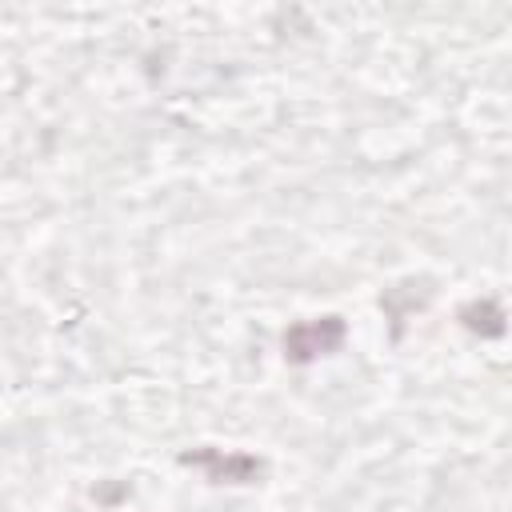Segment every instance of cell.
<instances>
[{
	"label": "cell",
	"instance_id": "2",
	"mask_svg": "<svg viewBox=\"0 0 512 512\" xmlns=\"http://www.w3.org/2000/svg\"><path fill=\"white\" fill-rule=\"evenodd\" d=\"M180 464L188 468H204L212 484H252L264 476V464L248 452H220V448H196V452H184Z\"/></svg>",
	"mask_w": 512,
	"mask_h": 512
},
{
	"label": "cell",
	"instance_id": "3",
	"mask_svg": "<svg viewBox=\"0 0 512 512\" xmlns=\"http://www.w3.org/2000/svg\"><path fill=\"white\" fill-rule=\"evenodd\" d=\"M460 320L476 336H504V312L496 300H472L460 308Z\"/></svg>",
	"mask_w": 512,
	"mask_h": 512
},
{
	"label": "cell",
	"instance_id": "1",
	"mask_svg": "<svg viewBox=\"0 0 512 512\" xmlns=\"http://www.w3.org/2000/svg\"><path fill=\"white\" fill-rule=\"evenodd\" d=\"M348 328L340 316H320V320H300L284 332V360L292 364H312L316 356H328L344 344Z\"/></svg>",
	"mask_w": 512,
	"mask_h": 512
}]
</instances>
